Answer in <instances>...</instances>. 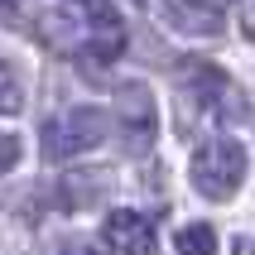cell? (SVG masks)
Listing matches in <instances>:
<instances>
[{"label": "cell", "instance_id": "obj_10", "mask_svg": "<svg viewBox=\"0 0 255 255\" xmlns=\"http://www.w3.org/2000/svg\"><path fill=\"white\" fill-rule=\"evenodd\" d=\"M63 255H111V251H106L101 241H72V246H68Z\"/></svg>", "mask_w": 255, "mask_h": 255}, {"label": "cell", "instance_id": "obj_4", "mask_svg": "<svg viewBox=\"0 0 255 255\" xmlns=\"http://www.w3.org/2000/svg\"><path fill=\"white\" fill-rule=\"evenodd\" d=\"M164 24L173 34H188V39H212L222 19H227V5L222 0H164L159 5Z\"/></svg>", "mask_w": 255, "mask_h": 255}, {"label": "cell", "instance_id": "obj_8", "mask_svg": "<svg viewBox=\"0 0 255 255\" xmlns=\"http://www.w3.org/2000/svg\"><path fill=\"white\" fill-rule=\"evenodd\" d=\"M24 106V87H19V72L10 63H0V116H19Z\"/></svg>", "mask_w": 255, "mask_h": 255}, {"label": "cell", "instance_id": "obj_2", "mask_svg": "<svg viewBox=\"0 0 255 255\" xmlns=\"http://www.w3.org/2000/svg\"><path fill=\"white\" fill-rule=\"evenodd\" d=\"M106 140V111L97 106H72L63 121L43 126V154L48 159H77Z\"/></svg>", "mask_w": 255, "mask_h": 255}, {"label": "cell", "instance_id": "obj_3", "mask_svg": "<svg viewBox=\"0 0 255 255\" xmlns=\"http://www.w3.org/2000/svg\"><path fill=\"white\" fill-rule=\"evenodd\" d=\"M116 121H121V135H126L130 154H144L154 144L159 116H154V97L144 82H121L116 87Z\"/></svg>", "mask_w": 255, "mask_h": 255}, {"label": "cell", "instance_id": "obj_1", "mask_svg": "<svg viewBox=\"0 0 255 255\" xmlns=\"http://www.w3.org/2000/svg\"><path fill=\"white\" fill-rule=\"evenodd\" d=\"M188 178H193V188H198L202 198H212V202L231 198V193L241 188V178H246V144L207 140L198 154H193V164H188Z\"/></svg>", "mask_w": 255, "mask_h": 255}, {"label": "cell", "instance_id": "obj_6", "mask_svg": "<svg viewBox=\"0 0 255 255\" xmlns=\"http://www.w3.org/2000/svg\"><path fill=\"white\" fill-rule=\"evenodd\" d=\"M58 188H63V207H92V202H101L111 193V173L106 169H72Z\"/></svg>", "mask_w": 255, "mask_h": 255}, {"label": "cell", "instance_id": "obj_7", "mask_svg": "<svg viewBox=\"0 0 255 255\" xmlns=\"http://www.w3.org/2000/svg\"><path fill=\"white\" fill-rule=\"evenodd\" d=\"M173 251L178 255H217V231L207 227V222H188V227H178V236H173Z\"/></svg>", "mask_w": 255, "mask_h": 255}, {"label": "cell", "instance_id": "obj_9", "mask_svg": "<svg viewBox=\"0 0 255 255\" xmlns=\"http://www.w3.org/2000/svg\"><path fill=\"white\" fill-rule=\"evenodd\" d=\"M14 164H19V140L10 130H0V173H10Z\"/></svg>", "mask_w": 255, "mask_h": 255}, {"label": "cell", "instance_id": "obj_11", "mask_svg": "<svg viewBox=\"0 0 255 255\" xmlns=\"http://www.w3.org/2000/svg\"><path fill=\"white\" fill-rule=\"evenodd\" d=\"M0 5H5V0H0Z\"/></svg>", "mask_w": 255, "mask_h": 255}, {"label": "cell", "instance_id": "obj_5", "mask_svg": "<svg viewBox=\"0 0 255 255\" xmlns=\"http://www.w3.org/2000/svg\"><path fill=\"white\" fill-rule=\"evenodd\" d=\"M101 236H106V241H101L106 251H126V255H149V246H154V227H149L140 212H126V207H116V212L106 217Z\"/></svg>", "mask_w": 255, "mask_h": 255}]
</instances>
